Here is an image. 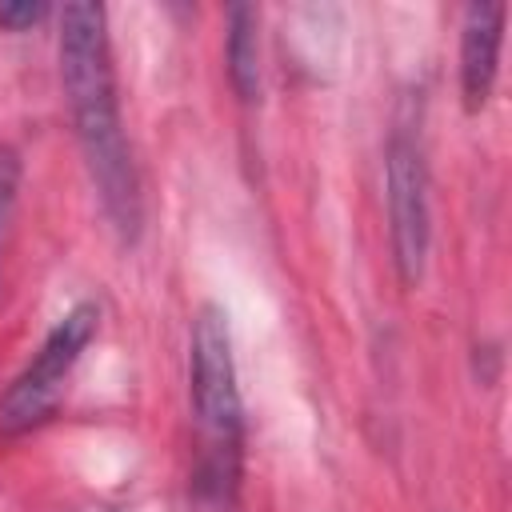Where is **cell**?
Returning <instances> with one entry per match:
<instances>
[{"mask_svg":"<svg viewBox=\"0 0 512 512\" xmlns=\"http://www.w3.org/2000/svg\"><path fill=\"white\" fill-rule=\"evenodd\" d=\"M60 76L68 92V108L76 120V136L88 160V172L100 188V204L120 236H136L140 228V196L132 156L120 132L116 108V76L108 52V24L100 4H64L60 12Z\"/></svg>","mask_w":512,"mask_h":512,"instance_id":"6da1fadb","label":"cell"},{"mask_svg":"<svg viewBox=\"0 0 512 512\" xmlns=\"http://www.w3.org/2000/svg\"><path fill=\"white\" fill-rule=\"evenodd\" d=\"M192 412L204 436V472L208 484H232L240 460V392H236V364L232 340L220 308H200L192 324Z\"/></svg>","mask_w":512,"mask_h":512,"instance_id":"7a4b0ae2","label":"cell"},{"mask_svg":"<svg viewBox=\"0 0 512 512\" xmlns=\"http://www.w3.org/2000/svg\"><path fill=\"white\" fill-rule=\"evenodd\" d=\"M96 320H100V312L92 304H80L56 320V328L48 332L36 360L0 396V432H24L52 412L72 364L80 360V352L88 348V340L96 332Z\"/></svg>","mask_w":512,"mask_h":512,"instance_id":"3957f363","label":"cell"},{"mask_svg":"<svg viewBox=\"0 0 512 512\" xmlns=\"http://www.w3.org/2000/svg\"><path fill=\"white\" fill-rule=\"evenodd\" d=\"M428 180L416 140L396 136L388 148V216H392V248L404 284H416L428 256Z\"/></svg>","mask_w":512,"mask_h":512,"instance_id":"277c9868","label":"cell"},{"mask_svg":"<svg viewBox=\"0 0 512 512\" xmlns=\"http://www.w3.org/2000/svg\"><path fill=\"white\" fill-rule=\"evenodd\" d=\"M504 4H468L464 36H460V84L464 108L480 112L492 96L500 72V40H504Z\"/></svg>","mask_w":512,"mask_h":512,"instance_id":"5b68a950","label":"cell"},{"mask_svg":"<svg viewBox=\"0 0 512 512\" xmlns=\"http://www.w3.org/2000/svg\"><path fill=\"white\" fill-rule=\"evenodd\" d=\"M228 72L240 100H256L260 92V64H256V12L232 8L228 12Z\"/></svg>","mask_w":512,"mask_h":512,"instance_id":"8992f818","label":"cell"},{"mask_svg":"<svg viewBox=\"0 0 512 512\" xmlns=\"http://www.w3.org/2000/svg\"><path fill=\"white\" fill-rule=\"evenodd\" d=\"M44 12H48V8H44V4H32V0H24V4H0V28L20 32V28L36 24Z\"/></svg>","mask_w":512,"mask_h":512,"instance_id":"52a82bcc","label":"cell"}]
</instances>
